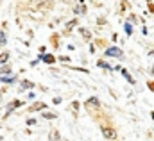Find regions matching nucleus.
Instances as JSON below:
<instances>
[{"mask_svg":"<svg viewBox=\"0 0 154 141\" xmlns=\"http://www.w3.org/2000/svg\"><path fill=\"white\" fill-rule=\"evenodd\" d=\"M106 54H108V56H116V57H122V52H120L118 48H109Z\"/></svg>","mask_w":154,"mask_h":141,"instance_id":"2","label":"nucleus"},{"mask_svg":"<svg viewBox=\"0 0 154 141\" xmlns=\"http://www.w3.org/2000/svg\"><path fill=\"white\" fill-rule=\"evenodd\" d=\"M43 61H45V63H54V57H52V56H45Z\"/></svg>","mask_w":154,"mask_h":141,"instance_id":"3","label":"nucleus"},{"mask_svg":"<svg viewBox=\"0 0 154 141\" xmlns=\"http://www.w3.org/2000/svg\"><path fill=\"white\" fill-rule=\"evenodd\" d=\"M36 109H45V104H36V106H32V111H36Z\"/></svg>","mask_w":154,"mask_h":141,"instance_id":"5","label":"nucleus"},{"mask_svg":"<svg viewBox=\"0 0 154 141\" xmlns=\"http://www.w3.org/2000/svg\"><path fill=\"white\" fill-rule=\"evenodd\" d=\"M7 57H9L7 54H2V56H0V63H4V61H7Z\"/></svg>","mask_w":154,"mask_h":141,"instance_id":"6","label":"nucleus"},{"mask_svg":"<svg viewBox=\"0 0 154 141\" xmlns=\"http://www.w3.org/2000/svg\"><path fill=\"white\" fill-rule=\"evenodd\" d=\"M102 134L108 138V140H111V138H115V132L111 130V129H108V127H102Z\"/></svg>","mask_w":154,"mask_h":141,"instance_id":"1","label":"nucleus"},{"mask_svg":"<svg viewBox=\"0 0 154 141\" xmlns=\"http://www.w3.org/2000/svg\"><path fill=\"white\" fill-rule=\"evenodd\" d=\"M149 88H151V89L154 91V82H149Z\"/></svg>","mask_w":154,"mask_h":141,"instance_id":"7","label":"nucleus"},{"mask_svg":"<svg viewBox=\"0 0 154 141\" xmlns=\"http://www.w3.org/2000/svg\"><path fill=\"white\" fill-rule=\"evenodd\" d=\"M122 73H124V77H125V79H127V80H129V82H134V80H133V79H131V75H129V73H127V70H124V71H122Z\"/></svg>","mask_w":154,"mask_h":141,"instance_id":"4","label":"nucleus"}]
</instances>
